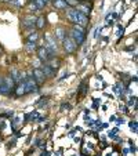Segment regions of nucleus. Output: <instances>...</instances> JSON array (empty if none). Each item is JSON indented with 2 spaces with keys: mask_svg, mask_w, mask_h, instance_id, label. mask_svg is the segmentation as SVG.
<instances>
[{
  "mask_svg": "<svg viewBox=\"0 0 138 156\" xmlns=\"http://www.w3.org/2000/svg\"><path fill=\"white\" fill-rule=\"evenodd\" d=\"M15 84H17V83L14 82V79H12L10 75L9 76H6V77H3V84L0 86V94L10 95L12 91H14Z\"/></svg>",
  "mask_w": 138,
  "mask_h": 156,
  "instance_id": "nucleus-1",
  "label": "nucleus"
},
{
  "mask_svg": "<svg viewBox=\"0 0 138 156\" xmlns=\"http://www.w3.org/2000/svg\"><path fill=\"white\" fill-rule=\"evenodd\" d=\"M53 6L57 10H65L68 7L66 3H65V0H53Z\"/></svg>",
  "mask_w": 138,
  "mask_h": 156,
  "instance_id": "nucleus-15",
  "label": "nucleus"
},
{
  "mask_svg": "<svg viewBox=\"0 0 138 156\" xmlns=\"http://www.w3.org/2000/svg\"><path fill=\"white\" fill-rule=\"evenodd\" d=\"M3 84V76H0V86Z\"/></svg>",
  "mask_w": 138,
  "mask_h": 156,
  "instance_id": "nucleus-22",
  "label": "nucleus"
},
{
  "mask_svg": "<svg viewBox=\"0 0 138 156\" xmlns=\"http://www.w3.org/2000/svg\"><path fill=\"white\" fill-rule=\"evenodd\" d=\"M36 54H37L39 61H41L43 64H47V61L51 58V55L48 54V51L46 50V47H44V46H40V47H37V50H36Z\"/></svg>",
  "mask_w": 138,
  "mask_h": 156,
  "instance_id": "nucleus-5",
  "label": "nucleus"
},
{
  "mask_svg": "<svg viewBox=\"0 0 138 156\" xmlns=\"http://www.w3.org/2000/svg\"><path fill=\"white\" fill-rule=\"evenodd\" d=\"M33 4L36 6L37 10H43L48 4V0H33Z\"/></svg>",
  "mask_w": 138,
  "mask_h": 156,
  "instance_id": "nucleus-16",
  "label": "nucleus"
},
{
  "mask_svg": "<svg viewBox=\"0 0 138 156\" xmlns=\"http://www.w3.org/2000/svg\"><path fill=\"white\" fill-rule=\"evenodd\" d=\"M24 83H25V87H27L28 94H29V93H36V91L39 90V87H40V86H39L37 83H36L35 77L32 76V72H29V75H28V76L25 77Z\"/></svg>",
  "mask_w": 138,
  "mask_h": 156,
  "instance_id": "nucleus-2",
  "label": "nucleus"
},
{
  "mask_svg": "<svg viewBox=\"0 0 138 156\" xmlns=\"http://www.w3.org/2000/svg\"><path fill=\"white\" fill-rule=\"evenodd\" d=\"M2 53H3V50H2V47H0V54H2Z\"/></svg>",
  "mask_w": 138,
  "mask_h": 156,
  "instance_id": "nucleus-23",
  "label": "nucleus"
},
{
  "mask_svg": "<svg viewBox=\"0 0 138 156\" xmlns=\"http://www.w3.org/2000/svg\"><path fill=\"white\" fill-rule=\"evenodd\" d=\"M14 93H15V97L19 98L22 95H27L28 91H27V87H25V83L24 82H19L15 84V88H14Z\"/></svg>",
  "mask_w": 138,
  "mask_h": 156,
  "instance_id": "nucleus-10",
  "label": "nucleus"
},
{
  "mask_svg": "<svg viewBox=\"0 0 138 156\" xmlns=\"http://www.w3.org/2000/svg\"><path fill=\"white\" fill-rule=\"evenodd\" d=\"M130 129L134 133H137V122H130Z\"/></svg>",
  "mask_w": 138,
  "mask_h": 156,
  "instance_id": "nucleus-21",
  "label": "nucleus"
},
{
  "mask_svg": "<svg viewBox=\"0 0 138 156\" xmlns=\"http://www.w3.org/2000/svg\"><path fill=\"white\" fill-rule=\"evenodd\" d=\"M47 65L50 66L51 69H54V71L57 72V69L61 66V59L59 58H53V57H51V58L47 61Z\"/></svg>",
  "mask_w": 138,
  "mask_h": 156,
  "instance_id": "nucleus-12",
  "label": "nucleus"
},
{
  "mask_svg": "<svg viewBox=\"0 0 138 156\" xmlns=\"http://www.w3.org/2000/svg\"><path fill=\"white\" fill-rule=\"evenodd\" d=\"M25 50L28 53H33L35 50H37V44L33 43V41H27V46H25Z\"/></svg>",
  "mask_w": 138,
  "mask_h": 156,
  "instance_id": "nucleus-17",
  "label": "nucleus"
},
{
  "mask_svg": "<svg viewBox=\"0 0 138 156\" xmlns=\"http://www.w3.org/2000/svg\"><path fill=\"white\" fill-rule=\"evenodd\" d=\"M80 15H82V12H79L76 9H69L66 11V18L68 21H71L72 24H79Z\"/></svg>",
  "mask_w": 138,
  "mask_h": 156,
  "instance_id": "nucleus-6",
  "label": "nucleus"
},
{
  "mask_svg": "<svg viewBox=\"0 0 138 156\" xmlns=\"http://www.w3.org/2000/svg\"><path fill=\"white\" fill-rule=\"evenodd\" d=\"M37 39H39V33L37 32H32V33H29V36L27 37V41H33V43H36Z\"/></svg>",
  "mask_w": 138,
  "mask_h": 156,
  "instance_id": "nucleus-18",
  "label": "nucleus"
},
{
  "mask_svg": "<svg viewBox=\"0 0 138 156\" xmlns=\"http://www.w3.org/2000/svg\"><path fill=\"white\" fill-rule=\"evenodd\" d=\"M82 2H91V0H82Z\"/></svg>",
  "mask_w": 138,
  "mask_h": 156,
  "instance_id": "nucleus-24",
  "label": "nucleus"
},
{
  "mask_svg": "<svg viewBox=\"0 0 138 156\" xmlns=\"http://www.w3.org/2000/svg\"><path fill=\"white\" fill-rule=\"evenodd\" d=\"M65 36H68V30L65 29V28H57V29H55V33H54V37L62 41Z\"/></svg>",
  "mask_w": 138,
  "mask_h": 156,
  "instance_id": "nucleus-13",
  "label": "nucleus"
},
{
  "mask_svg": "<svg viewBox=\"0 0 138 156\" xmlns=\"http://www.w3.org/2000/svg\"><path fill=\"white\" fill-rule=\"evenodd\" d=\"M75 9H76L79 12H82L83 15H87L88 17V14L91 12V3H88V2H82V0H80L79 4H77Z\"/></svg>",
  "mask_w": 138,
  "mask_h": 156,
  "instance_id": "nucleus-7",
  "label": "nucleus"
},
{
  "mask_svg": "<svg viewBox=\"0 0 138 156\" xmlns=\"http://www.w3.org/2000/svg\"><path fill=\"white\" fill-rule=\"evenodd\" d=\"M68 36H69V37H71L72 40L77 44V46L83 44V43H84V40H86V35H84V33L79 32V30L73 29V28H72L71 30H68Z\"/></svg>",
  "mask_w": 138,
  "mask_h": 156,
  "instance_id": "nucleus-3",
  "label": "nucleus"
},
{
  "mask_svg": "<svg viewBox=\"0 0 138 156\" xmlns=\"http://www.w3.org/2000/svg\"><path fill=\"white\" fill-rule=\"evenodd\" d=\"M40 69H41V72L44 73V76H46V77H53L54 75H55V71H54V69H51L47 64H43L40 66Z\"/></svg>",
  "mask_w": 138,
  "mask_h": 156,
  "instance_id": "nucleus-11",
  "label": "nucleus"
},
{
  "mask_svg": "<svg viewBox=\"0 0 138 156\" xmlns=\"http://www.w3.org/2000/svg\"><path fill=\"white\" fill-rule=\"evenodd\" d=\"M32 76L35 77L36 83H37L39 86H41L44 82H46V79H47V77L44 76V73H43V72H41V69H40V68H36V69H33V72H32Z\"/></svg>",
  "mask_w": 138,
  "mask_h": 156,
  "instance_id": "nucleus-9",
  "label": "nucleus"
},
{
  "mask_svg": "<svg viewBox=\"0 0 138 156\" xmlns=\"http://www.w3.org/2000/svg\"><path fill=\"white\" fill-rule=\"evenodd\" d=\"M73 29H76V30H79V32H82V33H84L86 35V28H83V27H80V25H77V24H73Z\"/></svg>",
  "mask_w": 138,
  "mask_h": 156,
  "instance_id": "nucleus-20",
  "label": "nucleus"
},
{
  "mask_svg": "<svg viewBox=\"0 0 138 156\" xmlns=\"http://www.w3.org/2000/svg\"><path fill=\"white\" fill-rule=\"evenodd\" d=\"M62 47H64V50L66 51L68 54H72V53H75V51H76L77 44L75 43V41L72 40L69 36H65L64 40H62Z\"/></svg>",
  "mask_w": 138,
  "mask_h": 156,
  "instance_id": "nucleus-4",
  "label": "nucleus"
},
{
  "mask_svg": "<svg viewBox=\"0 0 138 156\" xmlns=\"http://www.w3.org/2000/svg\"><path fill=\"white\" fill-rule=\"evenodd\" d=\"M35 22H36V18L33 15H27V17L22 18V28L24 29H33L35 28Z\"/></svg>",
  "mask_w": 138,
  "mask_h": 156,
  "instance_id": "nucleus-8",
  "label": "nucleus"
},
{
  "mask_svg": "<svg viewBox=\"0 0 138 156\" xmlns=\"http://www.w3.org/2000/svg\"><path fill=\"white\" fill-rule=\"evenodd\" d=\"M65 3H66V6L71 7V9H75L79 4V0H65Z\"/></svg>",
  "mask_w": 138,
  "mask_h": 156,
  "instance_id": "nucleus-19",
  "label": "nucleus"
},
{
  "mask_svg": "<svg viewBox=\"0 0 138 156\" xmlns=\"http://www.w3.org/2000/svg\"><path fill=\"white\" fill-rule=\"evenodd\" d=\"M46 25H47V20L43 17V15H40V17L36 20V22H35V28H37V29H44L46 28Z\"/></svg>",
  "mask_w": 138,
  "mask_h": 156,
  "instance_id": "nucleus-14",
  "label": "nucleus"
}]
</instances>
